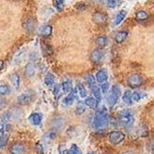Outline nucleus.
Masks as SVG:
<instances>
[{"mask_svg": "<svg viewBox=\"0 0 154 154\" xmlns=\"http://www.w3.org/2000/svg\"><path fill=\"white\" fill-rule=\"evenodd\" d=\"M93 126L97 129L103 128L109 123V115L106 109H97L93 118Z\"/></svg>", "mask_w": 154, "mask_h": 154, "instance_id": "obj_1", "label": "nucleus"}, {"mask_svg": "<svg viewBox=\"0 0 154 154\" xmlns=\"http://www.w3.org/2000/svg\"><path fill=\"white\" fill-rule=\"evenodd\" d=\"M119 122L122 124V125L127 129L133 127L135 124V116L133 112L125 109V111H122L119 113Z\"/></svg>", "mask_w": 154, "mask_h": 154, "instance_id": "obj_2", "label": "nucleus"}, {"mask_svg": "<svg viewBox=\"0 0 154 154\" xmlns=\"http://www.w3.org/2000/svg\"><path fill=\"white\" fill-rule=\"evenodd\" d=\"M35 92L32 89H28V90L23 91L20 96H18L17 102L20 105L26 106V105H29L30 103H32V100H35Z\"/></svg>", "mask_w": 154, "mask_h": 154, "instance_id": "obj_3", "label": "nucleus"}, {"mask_svg": "<svg viewBox=\"0 0 154 154\" xmlns=\"http://www.w3.org/2000/svg\"><path fill=\"white\" fill-rule=\"evenodd\" d=\"M121 95V89L118 85H113L112 86L111 90H109V95L107 96V103L109 106H114Z\"/></svg>", "mask_w": 154, "mask_h": 154, "instance_id": "obj_4", "label": "nucleus"}, {"mask_svg": "<svg viewBox=\"0 0 154 154\" xmlns=\"http://www.w3.org/2000/svg\"><path fill=\"white\" fill-rule=\"evenodd\" d=\"M125 138V135L123 133V132L118 131V130H114L112 131L111 133L108 136V140L109 143H112V145H119L121 144Z\"/></svg>", "mask_w": 154, "mask_h": 154, "instance_id": "obj_5", "label": "nucleus"}, {"mask_svg": "<svg viewBox=\"0 0 154 154\" xmlns=\"http://www.w3.org/2000/svg\"><path fill=\"white\" fill-rule=\"evenodd\" d=\"M143 82H144V79H143V77L138 73L131 74L127 79L128 85L131 88H137V87L143 85Z\"/></svg>", "mask_w": 154, "mask_h": 154, "instance_id": "obj_6", "label": "nucleus"}, {"mask_svg": "<svg viewBox=\"0 0 154 154\" xmlns=\"http://www.w3.org/2000/svg\"><path fill=\"white\" fill-rule=\"evenodd\" d=\"M9 151L11 154H25L26 146L23 142H14L9 147Z\"/></svg>", "mask_w": 154, "mask_h": 154, "instance_id": "obj_7", "label": "nucleus"}, {"mask_svg": "<svg viewBox=\"0 0 154 154\" xmlns=\"http://www.w3.org/2000/svg\"><path fill=\"white\" fill-rule=\"evenodd\" d=\"M92 19L95 23H97L98 25H104L108 20V16L106 13H104L102 11H97L93 14Z\"/></svg>", "mask_w": 154, "mask_h": 154, "instance_id": "obj_8", "label": "nucleus"}, {"mask_svg": "<svg viewBox=\"0 0 154 154\" xmlns=\"http://www.w3.org/2000/svg\"><path fill=\"white\" fill-rule=\"evenodd\" d=\"M43 121V115L42 113L39 112H32L30 116H29V122L35 126H38L42 124Z\"/></svg>", "mask_w": 154, "mask_h": 154, "instance_id": "obj_9", "label": "nucleus"}, {"mask_svg": "<svg viewBox=\"0 0 154 154\" xmlns=\"http://www.w3.org/2000/svg\"><path fill=\"white\" fill-rule=\"evenodd\" d=\"M35 26H36V21L35 19H34L32 17H28L23 23V27L28 32H34Z\"/></svg>", "mask_w": 154, "mask_h": 154, "instance_id": "obj_10", "label": "nucleus"}, {"mask_svg": "<svg viewBox=\"0 0 154 154\" xmlns=\"http://www.w3.org/2000/svg\"><path fill=\"white\" fill-rule=\"evenodd\" d=\"M103 58V52L100 49H96L94 50L90 55V60L93 63L100 62Z\"/></svg>", "mask_w": 154, "mask_h": 154, "instance_id": "obj_11", "label": "nucleus"}, {"mask_svg": "<svg viewBox=\"0 0 154 154\" xmlns=\"http://www.w3.org/2000/svg\"><path fill=\"white\" fill-rule=\"evenodd\" d=\"M96 80H97V82L100 83L101 85L106 83V81L108 80V73H107L106 70L102 69V70L98 71L96 74Z\"/></svg>", "mask_w": 154, "mask_h": 154, "instance_id": "obj_12", "label": "nucleus"}, {"mask_svg": "<svg viewBox=\"0 0 154 154\" xmlns=\"http://www.w3.org/2000/svg\"><path fill=\"white\" fill-rule=\"evenodd\" d=\"M85 104L86 107H89L90 109H96L98 106V100L94 97H87L85 100Z\"/></svg>", "mask_w": 154, "mask_h": 154, "instance_id": "obj_13", "label": "nucleus"}, {"mask_svg": "<svg viewBox=\"0 0 154 154\" xmlns=\"http://www.w3.org/2000/svg\"><path fill=\"white\" fill-rule=\"evenodd\" d=\"M74 100H75V91H72L70 94H68L64 97L63 100V105L65 106H72L74 102Z\"/></svg>", "mask_w": 154, "mask_h": 154, "instance_id": "obj_14", "label": "nucleus"}, {"mask_svg": "<svg viewBox=\"0 0 154 154\" xmlns=\"http://www.w3.org/2000/svg\"><path fill=\"white\" fill-rule=\"evenodd\" d=\"M52 26L48 24V25H45L43 26L42 28L39 29V35L44 36V37H47V36H49L51 34H52Z\"/></svg>", "mask_w": 154, "mask_h": 154, "instance_id": "obj_15", "label": "nucleus"}, {"mask_svg": "<svg viewBox=\"0 0 154 154\" xmlns=\"http://www.w3.org/2000/svg\"><path fill=\"white\" fill-rule=\"evenodd\" d=\"M10 81H11V84L13 85V87L18 90L20 88V77L18 73H13L11 76H10Z\"/></svg>", "mask_w": 154, "mask_h": 154, "instance_id": "obj_16", "label": "nucleus"}, {"mask_svg": "<svg viewBox=\"0 0 154 154\" xmlns=\"http://www.w3.org/2000/svg\"><path fill=\"white\" fill-rule=\"evenodd\" d=\"M61 88L65 94H70L72 90V83L71 80H65L62 82Z\"/></svg>", "mask_w": 154, "mask_h": 154, "instance_id": "obj_17", "label": "nucleus"}, {"mask_svg": "<svg viewBox=\"0 0 154 154\" xmlns=\"http://www.w3.org/2000/svg\"><path fill=\"white\" fill-rule=\"evenodd\" d=\"M127 35H128V32L127 31H120V32H118L116 34V35H115L116 43H118V44L123 43L126 39Z\"/></svg>", "mask_w": 154, "mask_h": 154, "instance_id": "obj_18", "label": "nucleus"}, {"mask_svg": "<svg viewBox=\"0 0 154 154\" xmlns=\"http://www.w3.org/2000/svg\"><path fill=\"white\" fill-rule=\"evenodd\" d=\"M132 95H133V93H132L130 90H125L124 95H123V101L127 104V105H131L132 103H133V98H132Z\"/></svg>", "mask_w": 154, "mask_h": 154, "instance_id": "obj_19", "label": "nucleus"}, {"mask_svg": "<svg viewBox=\"0 0 154 154\" xmlns=\"http://www.w3.org/2000/svg\"><path fill=\"white\" fill-rule=\"evenodd\" d=\"M25 75L27 77H32V75L35 74V65L34 63H32V62H29L27 65H26V67H25Z\"/></svg>", "mask_w": 154, "mask_h": 154, "instance_id": "obj_20", "label": "nucleus"}, {"mask_svg": "<svg viewBox=\"0 0 154 154\" xmlns=\"http://www.w3.org/2000/svg\"><path fill=\"white\" fill-rule=\"evenodd\" d=\"M125 16H126V11H125V10H121V11L116 15L113 24H114V25H118V24H120V23H122V21L125 20Z\"/></svg>", "mask_w": 154, "mask_h": 154, "instance_id": "obj_21", "label": "nucleus"}, {"mask_svg": "<svg viewBox=\"0 0 154 154\" xmlns=\"http://www.w3.org/2000/svg\"><path fill=\"white\" fill-rule=\"evenodd\" d=\"M91 92L94 96L95 98H97V100H101V89L98 86H97L96 85L91 86Z\"/></svg>", "mask_w": 154, "mask_h": 154, "instance_id": "obj_22", "label": "nucleus"}, {"mask_svg": "<svg viewBox=\"0 0 154 154\" xmlns=\"http://www.w3.org/2000/svg\"><path fill=\"white\" fill-rule=\"evenodd\" d=\"M96 43H97V45L100 47V48H105L107 45H108V43H109V40H108V37L104 36V35H101V36H98L96 40Z\"/></svg>", "mask_w": 154, "mask_h": 154, "instance_id": "obj_23", "label": "nucleus"}, {"mask_svg": "<svg viewBox=\"0 0 154 154\" xmlns=\"http://www.w3.org/2000/svg\"><path fill=\"white\" fill-rule=\"evenodd\" d=\"M149 13L146 11V10H139L136 13V19L138 20H146L149 19Z\"/></svg>", "mask_w": 154, "mask_h": 154, "instance_id": "obj_24", "label": "nucleus"}, {"mask_svg": "<svg viewBox=\"0 0 154 154\" xmlns=\"http://www.w3.org/2000/svg\"><path fill=\"white\" fill-rule=\"evenodd\" d=\"M147 95L144 93V92H141V91H135L133 93V95H132V98H133L134 101H140L142 98H144Z\"/></svg>", "mask_w": 154, "mask_h": 154, "instance_id": "obj_25", "label": "nucleus"}, {"mask_svg": "<svg viewBox=\"0 0 154 154\" xmlns=\"http://www.w3.org/2000/svg\"><path fill=\"white\" fill-rule=\"evenodd\" d=\"M77 89H78L79 96H80L82 98H86L87 91H86V88L85 87V85H84L82 83H79L78 85H77Z\"/></svg>", "mask_w": 154, "mask_h": 154, "instance_id": "obj_26", "label": "nucleus"}, {"mask_svg": "<svg viewBox=\"0 0 154 154\" xmlns=\"http://www.w3.org/2000/svg\"><path fill=\"white\" fill-rule=\"evenodd\" d=\"M45 84L48 86H53V85H55V76L52 73H48L45 76Z\"/></svg>", "mask_w": 154, "mask_h": 154, "instance_id": "obj_27", "label": "nucleus"}, {"mask_svg": "<svg viewBox=\"0 0 154 154\" xmlns=\"http://www.w3.org/2000/svg\"><path fill=\"white\" fill-rule=\"evenodd\" d=\"M66 154H82V150L77 145L72 144V147L66 151Z\"/></svg>", "mask_w": 154, "mask_h": 154, "instance_id": "obj_28", "label": "nucleus"}, {"mask_svg": "<svg viewBox=\"0 0 154 154\" xmlns=\"http://www.w3.org/2000/svg\"><path fill=\"white\" fill-rule=\"evenodd\" d=\"M85 112V102H79L77 105V108L75 109V113L77 115H81Z\"/></svg>", "mask_w": 154, "mask_h": 154, "instance_id": "obj_29", "label": "nucleus"}, {"mask_svg": "<svg viewBox=\"0 0 154 154\" xmlns=\"http://www.w3.org/2000/svg\"><path fill=\"white\" fill-rule=\"evenodd\" d=\"M10 93V88L8 85H0V95L5 96Z\"/></svg>", "mask_w": 154, "mask_h": 154, "instance_id": "obj_30", "label": "nucleus"}, {"mask_svg": "<svg viewBox=\"0 0 154 154\" xmlns=\"http://www.w3.org/2000/svg\"><path fill=\"white\" fill-rule=\"evenodd\" d=\"M8 135L5 133L2 137H0V148H3L8 144Z\"/></svg>", "mask_w": 154, "mask_h": 154, "instance_id": "obj_31", "label": "nucleus"}, {"mask_svg": "<svg viewBox=\"0 0 154 154\" xmlns=\"http://www.w3.org/2000/svg\"><path fill=\"white\" fill-rule=\"evenodd\" d=\"M53 5L58 10H61L64 6V0H53Z\"/></svg>", "mask_w": 154, "mask_h": 154, "instance_id": "obj_32", "label": "nucleus"}, {"mask_svg": "<svg viewBox=\"0 0 154 154\" xmlns=\"http://www.w3.org/2000/svg\"><path fill=\"white\" fill-rule=\"evenodd\" d=\"M11 119V116H10V113L8 112H5L4 113H2L1 115V120L4 124H8L9 122V120Z\"/></svg>", "mask_w": 154, "mask_h": 154, "instance_id": "obj_33", "label": "nucleus"}, {"mask_svg": "<svg viewBox=\"0 0 154 154\" xmlns=\"http://www.w3.org/2000/svg\"><path fill=\"white\" fill-rule=\"evenodd\" d=\"M85 80H86L87 84L90 85L91 86L94 85H95V82L97 81V80H96V77H94V75H92V74L86 75V76H85Z\"/></svg>", "mask_w": 154, "mask_h": 154, "instance_id": "obj_34", "label": "nucleus"}, {"mask_svg": "<svg viewBox=\"0 0 154 154\" xmlns=\"http://www.w3.org/2000/svg\"><path fill=\"white\" fill-rule=\"evenodd\" d=\"M107 6L111 8H114L118 6V0H107Z\"/></svg>", "mask_w": 154, "mask_h": 154, "instance_id": "obj_35", "label": "nucleus"}, {"mask_svg": "<svg viewBox=\"0 0 154 154\" xmlns=\"http://www.w3.org/2000/svg\"><path fill=\"white\" fill-rule=\"evenodd\" d=\"M54 125H55V129H60V128H61L62 127V125H63V122H62V120L60 119V118H59V119H57L56 120V122L54 123Z\"/></svg>", "mask_w": 154, "mask_h": 154, "instance_id": "obj_36", "label": "nucleus"}, {"mask_svg": "<svg viewBox=\"0 0 154 154\" xmlns=\"http://www.w3.org/2000/svg\"><path fill=\"white\" fill-rule=\"evenodd\" d=\"M60 85H54V89H53V94L55 97H58L60 95Z\"/></svg>", "mask_w": 154, "mask_h": 154, "instance_id": "obj_37", "label": "nucleus"}, {"mask_svg": "<svg viewBox=\"0 0 154 154\" xmlns=\"http://www.w3.org/2000/svg\"><path fill=\"white\" fill-rule=\"evenodd\" d=\"M35 150L38 154H44V149H43V146L41 145V143H37L36 144Z\"/></svg>", "mask_w": 154, "mask_h": 154, "instance_id": "obj_38", "label": "nucleus"}, {"mask_svg": "<svg viewBox=\"0 0 154 154\" xmlns=\"http://www.w3.org/2000/svg\"><path fill=\"white\" fill-rule=\"evenodd\" d=\"M149 149L150 150L151 153L154 154V138L150 139L149 142Z\"/></svg>", "mask_w": 154, "mask_h": 154, "instance_id": "obj_39", "label": "nucleus"}, {"mask_svg": "<svg viewBox=\"0 0 154 154\" xmlns=\"http://www.w3.org/2000/svg\"><path fill=\"white\" fill-rule=\"evenodd\" d=\"M109 84L108 83H104V84H102V85H101V91L103 92V93H107L108 92V90H109Z\"/></svg>", "mask_w": 154, "mask_h": 154, "instance_id": "obj_40", "label": "nucleus"}, {"mask_svg": "<svg viewBox=\"0 0 154 154\" xmlns=\"http://www.w3.org/2000/svg\"><path fill=\"white\" fill-rule=\"evenodd\" d=\"M6 106H7V102H6V100H1V98H0V109H4Z\"/></svg>", "mask_w": 154, "mask_h": 154, "instance_id": "obj_41", "label": "nucleus"}, {"mask_svg": "<svg viewBox=\"0 0 154 154\" xmlns=\"http://www.w3.org/2000/svg\"><path fill=\"white\" fill-rule=\"evenodd\" d=\"M122 154H136L134 151H132V150H127V151H125V152H123Z\"/></svg>", "mask_w": 154, "mask_h": 154, "instance_id": "obj_42", "label": "nucleus"}, {"mask_svg": "<svg viewBox=\"0 0 154 154\" xmlns=\"http://www.w3.org/2000/svg\"><path fill=\"white\" fill-rule=\"evenodd\" d=\"M4 67V61L2 60H0V70H2Z\"/></svg>", "mask_w": 154, "mask_h": 154, "instance_id": "obj_43", "label": "nucleus"}, {"mask_svg": "<svg viewBox=\"0 0 154 154\" xmlns=\"http://www.w3.org/2000/svg\"><path fill=\"white\" fill-rule=\"evenodd\" d=\"M87 154H95V152H88Z\"/></svg>", "mask_w": 154, "mask_h": 154, "instance_id": "obj_44", "label": "nucleus"}]
</instances>
